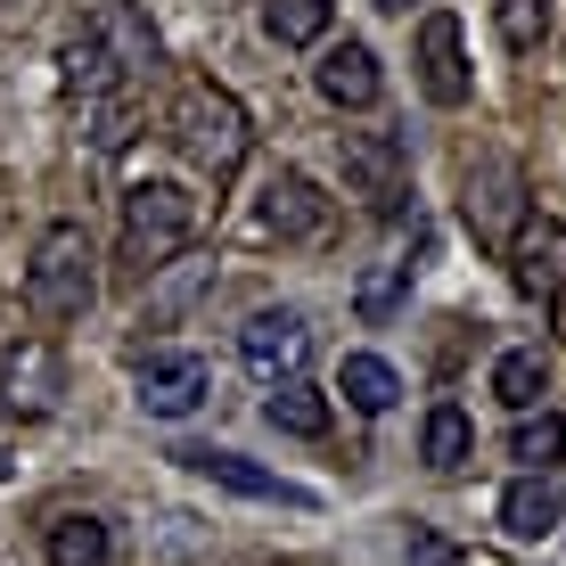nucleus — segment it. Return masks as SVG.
Returning <instances> with one entry per match:
<instances>
[{
  "instance_id": "f257e3e1",
  "label": "nucleus",
  "mask_w": 566,
  "mask_h": 566,
  "mask_svg": "<svg viewBox=\"0 0 566 566\" xmlns=\"http://www.w3.org/2000/svg\"><path fill=\"white\" fill-rule=\"evenodd\" d=\"M91 296H99V247H91V230L83 222H50L42 239H33V263H25L33 321L66 328V321L91 312Z\"/></svg>"
},
{
  "instance_id": "f03ea898",
  "label": "nucleus",
  "mask_w": 566,
  "mask_h": 566,
  "mask_svg": "<svg viewBox=\"0 0 566 566\" xmlns=\"http://www.w3.org/2000/svg\"><path fill=\"white\" fill-rule=\"evenodd\" d=\"M172 140H181V156L198 172H213V181H239L247 148H255V124H247V107L230 99L222 83H189L181 107H172Z\"/></svg>"
},
{
  "instance_id": "7ed1b4c3",
  "label": "nucleus",
  "mask_w": 566,
  "mask_h": 566,
  "mask_svg": "<svg viewBox=\"0 0 566 566\" xmlns=\"http://www.w3.org/2000/svg\"><path fill=\"white\" fill-rule=\"evenodd\" d=\"M198 230V198L181 181H132L124 189V255L140 271H165Z\"/></svg>"
},
{
  "instance_id": "20e7f679",
  "label": "nucleus",
  "mask_w": 566,
  "mask_h": 566,
  "mask_svg": "<svg viewBox=\"0 0 566 566\" xmlns=\"http://www.w3.org/2000/svg\"><path fill=\"white\" fill-rule=\"evenodd\" d=\"M460 213H468V230H476V247L510 255V239H517V222H525V172L510 165V156H484V165H468Z\"/></svg>"
},
{
  "instance_id": "39448f33",
  "label": "nucleus",
  "mask_w": 566,
  "mask_h": 566,
  "mask_svg": "<svg viewBox=\"0 0 566 566\" xmlns=\"http://www.w3.org/2000/svg\"><path fill=\"white\" fill-rule=\"evenodd\" d=\"M337 156H345V198H361L369 213L402 206V189H411V156H402L395 132H345Z\"/></svg>"
},
{
  "instance_id": "423d86ee",
  "label": "nucleus",
  "mask_w": 566,
  "mask_h": 566,
  "mask_svg": "<svg viewBox=\"0 0 566 566\" xmlns=\"http://www.w3.org/2000/svg\"><path fill=\"white\" fill-rule=\"evenodd\" d=\"M239 361L255 369L263 386H287V378H304V361H312V328H304V312H287V304H263L255 321L239 328Z\"/></svg>"
},
{
  "instance_id": "0eeeda50",
  "label": "nucleus",
  "mask_w": 566,
  "mask_h": 566,
  "mask_svg": "<svg viewBox=\"0 0 566 566\" xmlns=\"http://www.w3.org/2000/svg\"><path fill=\"white\" fill-rule=\"evenodd\" d=\"M328 222H337V206L321 198L312 172H271V181H263V230L280 247H321Z\"/></svg>"
},
{
  "instance_id": "6e6552de",
  "label": "nucleus",
  "mask_w": 566,
  "mask_h": 566,
  "mask_svg": "<svg viewBox=\"0 0 566 566\" xmlns=\"http://www.w3.org/2000/svg\"><path fill=\"white\" fill-rule=\"evenodd\" d=\"M419 91H427L436 107H468V91H476L452 9H427V17H419Z\"/></svg>"
},
{
  "instance_id": "1a4fd4ad",
  "label": "nucleus",
  "mask_w": 566,
  "mask_h": 566,
  "mask_svg": "<svg viewBox=\"0 0 566 566\" xmlns=\"http://www.w3.org/2000/svg\"><path fill=\"white\" fill-rule=\"evenodd\" d=\"M510 280H517L534 304H558V296H566V222H558V213H525V222H517V239H510Z\"/></svg>"
},
{
  "instance_id": "9d476101",
  "label": "nucleus",
  "mask_w": 566,
  "mask_h": 566,
  "mask_svg": "<svg viewBox=\"0 0 566 566\" xmlns=\"http://www.w3.org/2000/svg\"><path fill=\"white\" fill-rule=\"evenodd\" d=\"M213 395V369L198 354H140V411L148 419H189Z\"/></svg>"
},
{
  "instance_id": "9b49d317",
  "label": "nucleus",
  "mask_w": 566,
  "mask_h": 566,
  "mask_svg": "<svg viewBox=\"0 0 566 566\" xmlns=\"http://www.w3.org/2000/svg\"><path fill=\"white\" fill-rule=\"evenodd\" d=\"M181 460L198 468L206 484H222V493H239V501H280V510H312V493H304V484L271 476V468H255L247 452H213V443H198V452H181Z\"/></svg>"
},
{
  "instance_id": "f8f14e48",
  "label": "nucleus",
  "mask_w": 566,
  "mask_h": 566,
  "mask_svg": "<svg viewBox=\"0 0 566 566\" xmlns=\"http://www.w3.org/2000/svg\"><path fill=\"white\" fill-rule=\"evenodd\" d=\"M312 83H321L328 107H378L386 74H378V50L345 33V42H321V66H312Z\"/></svg>"
},
{
  "instance_id": "ddd939ff",
  "label": "nucleus",
  "mask_w": 566,
  "mask_h": 566,
  "mask_svg": "<svg viewBox=\"0 0 566 566\" xmlns=\"http://www.w3.org/2000/svg\"><path fill=\"white\" fill-rule=\"evenodd\" d=\"M91 33H99V50L124 66V83L156 66V25L132 9V0H91Z\"/></svg>"
},
{
  "instance_id": "4468645a",
  "label": "nucleus",
  "mask_w": 566,
  "mask_h": 566,
  "mask_svg": "<svg viewBox=\"0 0 566 566\" xmlns=\"http://www.w3.org/2000/svg\"><path fill=\"white\" fill-rule=\"evenodd\" d=\"M558 517H566L558 476H517L510 493H501V525H510V542H551Z\"/></svg>"
},
{
  "instance_id": "2eb2a0df",
  "label": "nucleus",
  "mask_w": 566,
  "mask_h": 566,
  "mask_svg": "<svg viewBox=\"0 0 566 566\" xmlns=\"http://www.w3.org/2000/svg\"><path fill=\"white\" fill-rule=\"evenodd\" d=\"M57 66H66V91H74L83 107H115V91H124V66L99 50V33H91V25L66 42V57H57Z\"/></svg>"
},
{
  "instance_id": "dca6fc26",
  "label": "nucleus",
  "mask_w": 566,
  "mask_h": 566,
  "mask_svg": "<svg viewBox=\"0 0 566 566\" xmlns=\"http://www.w3.org/2000/svg\"><path fill=\"white\" fill-rule=\"evenodd\" d=\"M107 551H115V534H107V517H91V510L50 517V534H42L50 566H107Z\"/></svg>"
},
{
  "instance_id": "f3484780",
  "label": "nucleus",
  "mask_w": 566,
  "mask_h": 566,
  "mask_svg": "<svg viewBox=\"0 0 566 566\" xmlns=\"http://www.w3.org/2000/svg\"><path fill=\"white\" fill-rule=\"evenodd\" d=\"M337 395L354 402L361 419H386L402 402V378H395V361H378V354H345L337 361Z\"/></svg>"
},
{
  "instance_id": "a211bd4d",
  "label": "nucleus",
  "mask_w": 566,
  "mask_h": 566,
  "mask_svg": "<svg viewBox=\"0 0 566 566\" xmlns=\"http://www.w3.org/2000/svg\"><path fill=\"white\" fill-rule=\"evenodd\" d=\"M337 25V0H263V33L280 50H321Z\"/></svg>"
},
{
  "instance_id": "6ab92c4d",
  "label": "nucleus",
  "mask_w": 566,
  "mask_h": 566,
  "mask_svg": "<svg viewBox=\"0 0 566 566\" xmlns=\"http://www.w3.org/2000/svg\"><path fill=\"white\" fill-rule=\"evenodd\" d=\"M468 452H476V427H468L460 402H436L419 427V460L436 468V476H452V468H468Z\"/></svg>"
},
{
  "instance_id": "aec40b11",
  "label": "nucleus",
  "mask_w": 566,
  "mask_h": 566,
  "mask_svg": "<svg viewBox=\"0 0 566 566\" xmlns=\"http://www.w3.org/2000/svg\"><path fill=\"white\" fill-rule=\"evenodd\" d=\"M493 395L510 402L517 419H525V411H542V395H551V369H542L534 345H510V354L493 361Z\"/></svg>"
},
{
  "instance_id": "412c9836",
  "label": "nucleus",
  "mask_w": 566,
  "mask_h": 566,
  "mask_svg": "<svg viewBox=\"0 0 566 566\" xmlns=\"http://www.w3.org/2000/svg\"><path fill=\"white\" fill-rule=\"evenodd\" d=\"M263 419L280 427V436H328V395H312L304 378H287V386H271Z\"/></svg>"
},
{
  "instance_id": "4be33fe9",
  "label": "nucleus",
  "mask_w": 566,
  "mask_h": 566,
  "mask_svg": "<svg viewBox=\"0 0 566 566\" xmlns=\"http://www.w3.org/2000/svg\"><path fill=\"white\" fill-rule=\"evenodd\" d=\"M402 304H411V263H378V271H361V287H354V312H361L369 328H386Z\"/></svg>"
},
{
  "instance_id": "5701e85b",
  "label": "nucleus",
  "mask_w": 566,
  "mask_h": 566,
  "mask_svg": "<svg viewBox=\"0 0 566 566\" xmlns=\"http://www.w3.org/2000/svg\"><path fill=\"white\" fill-rule=\"evenodd\" d=\"M510 460H525V476H551V468L566 460V419L558 411H525V427H517V436H510Z\"/></svg>"
},
{
  "instance_id": "b1692460",
  "label": "nucleus",
  "mask_w": 566,
  "mask_h": 566,
  "mask_svg": "<svg viewBox=\"0 0 566 566\" xmlns=\"http://www.w3.org/2000/svg\"><path fill=\"white\" fill-rule=\"evenodd\" d=\"M493 25H501V50L510 57H534L551 42V0H493Z\"/></svg>"
},
{
  "instance_id": "393cba45",
  "label": "nucleus",
  "mask_w": 566,
  "mask_h": 566,
  "mask_svg": "<svg viewBox=\"0 0 566 566\" xmlns=\"http://www.w3.org/2000/svg\"><path fill=\"white\" fill-rule=\"evenodd\" d=\"M206 280H213L206 263H189V271H172V263H165V287H156V296H148V312H140V328H165L172 312H181V304H189V296H198V287H206Z\"/></svg>"
},
{
  "instance_id": "a878e982",
  "label": "nucleus",
  "mask_w": 566,
  "mask_h": 566,
  "mask_svg": "<svg viewBox=\"0 0 566 566\" xmlns=\"http://www.w3.org/2000/svg\"><path fill=\"white\" fill-rule=\"evenodd\" d=\"M411 566H476V558L452 551V542H443L436 525H411Z\"/></svg>"
},
{
  "instance_id": "bb28decb",
  "label": "nucleus",
  "mask_w": 566,
  "mask_h": 566,
  "mask_svg": "<svg viewBox=\"0 0 566 566\" xmlns=\"http://www.w3.org/2000/svg\"><path fill=\"white\" fill-rule=\"evenodd\" d=\"M378 9H411V0H378Z\"/></svg>"
},
{
  "instance_id": "cd10ccee",
  "label": "nucleus",
  "mask_w": 566,
  "mask_h": 566,
  "mask_svg": "<svg viewBox=\"0 0 566 566\" xmlns=\"http://www.w3.org/2000/svg\"><path fill=\"white\" fill-rule=\"evenodd\" d=\"M0 9H9V0H0Z\"/></svg>"
}]
</instances>
